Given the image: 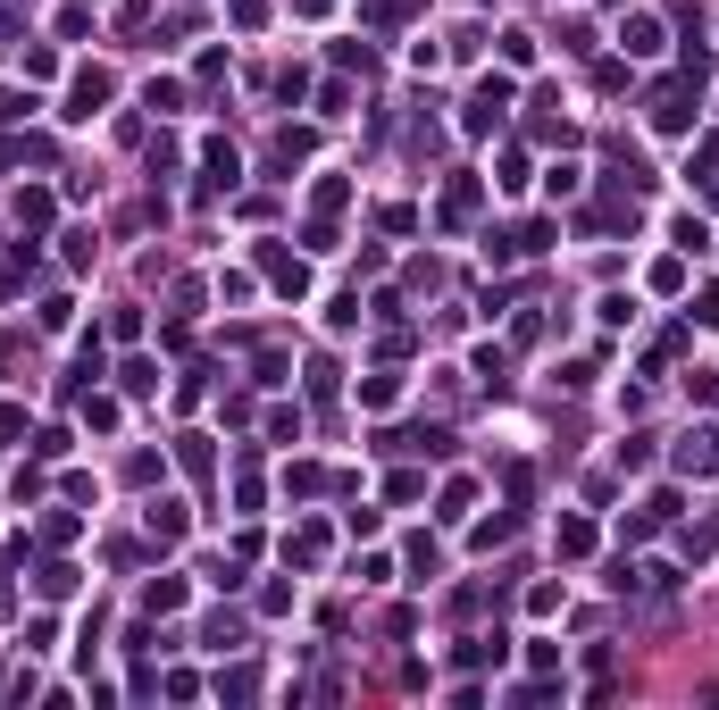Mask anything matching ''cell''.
<instances>
[{"instance_id":"cell-9","label":"cell","mask_w":719,"mask_h":710,"mask_svg":"<svg viewBox=\"0 0 719 710\" xmlns=\"http://www.w3.org/2000/svg\"><path fill=\"white\" fill-rule=\"evenodd\" d=\"M176 460L193 468V477H210V435H184V443H176Z\"/></svg>"},{"instance_id":"cell-11","label":"cell","mask_w":719,"mask_h":710,"mask_svg":"<svg viewBox=\"0 0 719 710\" xmlns=\"http://www.w3.org/2000/svg\"><path fill=\"white\" fill-rule=\"evenodd\" d=\"M151 535H159V543H176V535H184V510H176V502H159V510H151Z\"/></svg>"},{"instance_id":"cell-12","label":"cell","mask_w":719,"mask_h":710,"mask_svg":"<svg viewBox=\"0 0 719 710\" xmlns=\"http://www.w3.org/2000/svg\"><path fill=\"white\" fill-rule=\"evenodd\" d=\"M118 376H126V393H159V368H151V360H126Z\"/></svg>"},{"instance_id":"cell-7","label":"cell","mask_w":719,"mask_h":710,"mask_svg":"<svg viewBox=\"0 0 719 710\" xmlns=\"http://www.w3.org/2000/svg\"><path fill=\"white\" fill-rule=\"evenodd\" d=\"M67 594H76V568L51 560V568H42V602H67Z\"/></svg>"},{"instance_id":"cell-4","label":"cell","mask_w":719,"mask_h":710,"mask_svg":"<svg viewBox=\"0 0 719 710\" xmlns=\"http://www.w3.org/2000/svg\"><path fill=\"white\" fill-rule=\"evenodd\" d=\"M260 268H268V284H276V293H301V284H310V276H301V259H285L276 243H260Z\"/></svg>"},{"instance_id":"cell-1","label":"cell","mask_w":719,"mask_h":710,"mask_svg":"<svg viewBox=\"0 0 719 710\" xmlns=\"http://www.w3.org/2000/svg\"><path fill=\"white\" fill-rule=\"evenodd\" d=\"M653 134H694V76H678V84H653Z\"/></svg>"},{"instance_id":"cell-2","label":"cell","mask_w":719,"mask_h":710,"mask_svg":"<svg viewBox=\"0 0 719 710\" xmlns=\"http://www.w3.org/2000/svg\"><path fill=\"white\" fill-rule=\"evenodd\" d=\"M109 92H118V84H109V76H101V67H84V76H76V84H67V117H92V109H101V101H109Z\"/></svg>"},{"instance_id":"cell-8","label":"cell","mask_w":719,"mask_h":710,"mask_svg":"<svg viewBox=\"0 0 719 710\" xmlns=\"http://www.w3.org/2000/svg\"><path fill=\"white\" fill-rule=\"evenodd\" d=\"M561 552H569V560L594 552V527H586V518H561Z\"/></svg>"},{"instance_id":"cell-13","label":"cell","mask_w":719,"mask_h":710,"mask_svg":"<svg viewBox=\"0 0 719 710\" xmlns=\"http://www.w3.org/2000/svg\"><path fill=\"white\" fill-rule=\"evenodd\" d=\"M469 209H477V184H469V176H460V184H452V193H444V218H469Z\"/></svg>"},{"instance_id":"cell-5","label":"cell","mask_w":719,"mask_h":710,"mask_svg":"<svg viewBox=\"0 0 719 710\" xmlns=\"http://www.w3.org/2000/svg\"><path fill=\"white\" fill-rule=\"evenodd\" d=\"M619 42H628V59H653V51H661V26H653V17H628V34H619Z\"/></svg>"},{"instance_id":"cell-3","label":"cell","mask_w":719,"mask_h":710,"mask_svg":"<svg viewBox=\"0 0 719 710\" xmlns=\"http://www.w3.org/2000/svg\"><path fill=\"white\" fill-rule=\"evenodd\" d=\"M678 468H686V477H719V426H703V435L686 443V452H678Z\"/></svg>"},{"instance_id":"cell-6","label":"cell","mask_w":719,"mask_h":710,"mask_svg":"<svg viewBox=\"0 0 719 710\" xmlns=\"http://www.w3.org/2000/svg\"><path fill=\"white\" fill-rule=\"evenodd\" d=\"M285 560H301V568H318V560H327V535H318V527H301V535L285 543Z\"/></svg>"},{"instance_id":"cell-10","label":"cell","mask_w":719,"mask_h":710,"mask_svg":"<svg viewBox=\"0 0 719 710\" xmlns=\"http://www.w3.org/2000/svg\"><path fill=\"white\" fill-rule=\"evenodd\" d=\"M17 226H51V193H17Z\"/></svg>"}]
</instances>
